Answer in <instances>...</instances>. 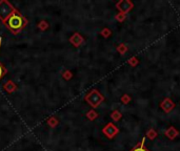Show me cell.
Returning a JSON list of instances; mask_svg holds the SVG:
<instances>
[{"label": "cell", "instance_id": "cell-7", "mask_svg": "<svg viewBox=\"0 0 180 151\" xmlns=\"http://www.w3.org/2000/svg\"><path fill=\"white\" fill-rule=\"evenodd\" d=\"M178 134H179V132H178V130L176 129L174 126H170V127H168V129L166 130V135L170 140L176 139V137H178Z\"/></svg>", "mask_w": 180, "mask_h": 151}, {"label": "cell", "instance_id": "cell-14", "mask_svg": "<svg viewBox=\"0 0 180 151\" xmlns=\"http://www.w3.org/2000/svg\"><path fill=\"white\" fill-rule=\"evenodd\" d=\"M125 18H127V15H125V14H122V13H120V12L118 13L117 15H116V19H117L119 22L124 21Z\"/></svg>", "mask_w": 180, "mask_h": 151}, {"label": "cell", "instance_id": "cell-11", "mask_svg": "<svg viewBox=\"0 0 180 151\" xmlns=\"http://www.w3.org/2000/svg\"><path fill=\"white\" fill-rule=\"evenodd\" d=\"M129 64H130L131 66H133V67L137 66V65L139 64V59H138V58H136V57L131 58L130 60H129Z\"/></svg>", "mask_w": 180, "mask_h": 151}, {"label": "cell", "instance_id": "cell-3", "mask_svg": "<svg viewBox=\"0 0 180 151\" xmlns=\"http://www.w3.org/2000/svg\"><path fill=\"white\" fill-rule=\"evenodd\" d=\"M116 7L119 10L120 13L127 15L129 12L132 11V9L134 7V3L130 0H120L119 2H117L116 4Z\"/></svg>", "mask_w": 180, "mask_h": 151}, {"label": "cell", "instance_id": "cell-5", "mask_svg": "<svg viewBox=\"0 0 180 151\" xmlns=\"http://www.w3.org/2000/svg\"><path fill=\"white\" fill-rule=\"evenodd\" d=\"M160 108L163 110L164 113H170L175 108V103H174L173 100L171 98H164L163 100L161 101Z\"/></svg>", "mask_w": 180, "mask_h": 151}, {"label": "cell", "instance_id": "cell-15", "mask_svg": "<svg viewBox=\"0 0 180 151\" xmlns=\"http://www.w3.org/2000/svg\"><path fill=\"white\" fill-rule=\"evenodd\" d=\"M87 115H90V119H91V120H94V119H95V117H97V115H96L95 112H94V111H91V112H90Z\"/></svg>", "mask_w": 180, "mask_h": 151}, {"label": "cell", "instance_id": "cell-4", "mask_svg": "<svg viewBox=\"0 0 180 151\" xmlns=\"http://www.w3.org/2000/svg\"><path fill=\"white\" fill-rule=\"evenodd\" d=\"M13 13H14V10L10 3H7V1L0 2V18L5 19L7 17H10Z\"/></svg>", "mask_w": 180, "mask_h": 151}, {"label": "cell", "instance_id": "cell-13", "mask_svg": "<svg viewBox=\"0 0 180 151\" xmlns=\"http://www.w3.org/2000/svg\"><path fill=\"white\" fill-rule=\"evenodd\" d=\"M131 100H132V98L129 94H124V96L121 97V102L123 104H129L131 102Z\"/></svg>", "mask_w": 180, "mask_h": 151}, {"label": "cell", "instance_id": "cell-9", "mask_svg": "<svg viewBox=\"0 0 180 151\" xmlns=\"http://www.w3.org/2000/svg\"><path fill=\"white\" fill-rule=\"evenodd\" d=\"M145 135H147V139H150V140H155V139L157 137V135H158V133H157V131H156L155 129L151 128V129H149V130L147 131Z\"/></svg>", "mask_w": 180, "mask_h": 151}, {"label": "cell", "instance_id": "cell-2", "mask_svg": "<svg viewBox=\"0 0 180 151\" xmlns=\"http://www.w3.org/2000/svg\"><path fill=\"white\" fill-rule=\"evenodd\" d=\"M87 100L93 107H97L101 104V102L103 101V97L101 96V94L98 90H93L89 96L87 97Z\"/></svg>", "mask_w": 180, "mask_h": 151}, {"label": "cell", "instance_id": "cell-10", "mask_svg": "<svg viewBox=\"0 0 180 151\" xmlns=\"http://www.w3.org/2000/svg\"><path fill=\"white\" fill-rule=\"evenodd\" d=\"M117 50H118V53H119V54H121V55H124V54L127 52V45H125V44L121 43V44H119V45L117 46Z\"/></svg>", "mask_w": 180, "mask_h": 151}, {"label": "cell", "instance_id": "cell-17", "mask_svg": "<svg viewBox=\"0 0 180 151\" xmlns=\"http://www.w3.org/2000/svg\"><path fill=\"white\" fill-rule=\"evenodd\" d=\"M2 74H3V69H2V66L0 65V77H2Z\"/></svg>", "mask_w": 180, "mask_h": 151}, {"label": "cell", "instance_id": "cell-16", "mask_svg": "<svg viewBox=\"0 0 180 151\" xmlns=\"http://www.w3.org/2000/svg\"><path fill=\"white\" fill-rule=\"evenodd\" d=\"M102 35H103L104 37H108L111 35V31H108V29H104V31H102Z\"/></svg>", "mask_w": 180, "mask_h": 151}, {"label": "cell", "instance_id": "cell-12", "mask_svg": "<svg viewBox=\"0 0 180 151\" xmlns=\"http://www.w3.org/2000/svg\"><path fill=\"white\" fill-rule=\"evenodd\" d=\"M112 117H113V120L115 121V122H118V121L122 117V115H121V113H120L118 110H115L113 113H112Z\"/></svg>", "mask_w": 180, "mask_h": 151}, {"label": "cell", "instance_id": "cell-1", "mask_svg": "<svg viewBox=\"0 0 180 151\" xmlns=\"http://www.w3.org/2000/svg\"><path fill=\"white\" fill-rule=\"evenodd\" d=\"M7 26L10 27L13 31H19L22 26H23V18L18 12L14 11L12 15L9 17L7 20Z\"/></svg>", "mask_w": 180, "mask_h": 151}, {"label": "cell", "instance_id": "cell-8", "mask_svg": "<svg viewBox=\"0 0 180 151\" xmlns=\"http://www.w3.org/2000/svg\"><path fill=\"white\" fill-rule=\"evenodd\" d=\"M144 142H145V137H143V139L141 140V142L138 143L131 151H150L144 147Z\"/></svg>", "mask_w": 180, "mask_h": 151}, {"label": "cell", "instance_id": "cell-6", "mask_svg": "<svg viewBox=\"0 0 180 151\" xmlns=\"http://www.w3.org/2000/svg\"><path fill=\"white\" fill-rule=\"evenodd\" d=\"M118 132H119V129L116 127L113 123H108L106 127L103 128V133L106 134L108 139H113Z\"/></svg>", "mask_w": 180, "mask_h": 151}]
</instances>
